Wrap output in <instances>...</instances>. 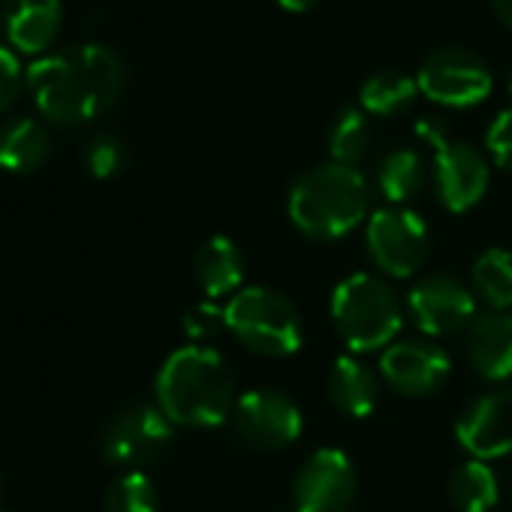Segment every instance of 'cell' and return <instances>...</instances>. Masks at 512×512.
<instances>
[{
	"instance_id": "277c9868",
	"label": "cell",
	"mask_w": 512,
	"mask_h": 512,
	"mask_svg": "<svg viewBox=\"0 0 512 512\" xmlns=\"http://www.w3.org/2000/svg\"><path fill=\"white\" fill-rule=\"evenodd\" d=\"M332 323L350 353H383L392 347L401 335L404 326V308L395 290L371 275V272H356L347 275L335 290L329 302Z\"/></svg>"
},
{
	"instance_id": "ba28073f",
	"label": "cell",
	"mask_w": 512,
	"mask_h": 512,
	"mask_svg": "<svg viewBox=\"0 0 512 512\" xmlns=\"http://www.w3.org/2000/svg\"><path fill=\"white\" fill-rule=\"evenodd\" d=\"M416 85L419 91L440 103V106H452V109H467L482 103L491 94V70L488 64L461 46H443L434 49L416 73Z\"/></svg>"
},
{
	"instance_id": "d4e9b609",
	"label": "cell",
	"mask_w": 512,
	"mask_h": 512,
	"mask_svg": "<svg viewBox=\"0 0 512 512\" xmlns=\"http://www.w3.org/2000/svg\"><path fill=\"white\" fill-rule=\"evenodd\" d=\"M106 512H160L154 482L142 470H127L106 491Z\"/></svg>"
},
{
	"instance_id": "cb8c5ba5",
	"label": "cell",
	"mask_w": 512,
	"mask_h": 512,
	"mask_svg": "<svg viewBox=\"0 0 512 512\" xmlns=\"http://www.w3.org/2000/svg\"><path fill=\"white\" fill-rule=\"evenodd\" d=\"M371 148V121L368 112L359 106H347L329 133V154L332 163H344V166H356Z\"/></svg>"
},
{
	"instance_id": "d6986e66",
	"label": "cell",
	"mask_w": 512,
	"mask_h": 512,
	"mask_svg": "<svg viewBox=\"0 0 512 512\" xmlns=\"http://www.w3.org/2000/svg\"><path fill=\"white\" fill-rule=\"evenodd\" d=\"M49 151L52 145L46 130L31 118H19L0 127V169L28 175L49 160Z\"/></svg>"
},
{
	"instance_id": "d6a6232c",
	"label": "cell",
	"mask_w": 512,
	"mask_h": 512,
	"mask_svg": "<svg viewBox=\"0 0 512 512\" xmlns=\"http://www.w3.org/2000/svg\"><path fill=\"white\" fill-rule=\"evenodd\" d=\"M0 497H4V479H0Z\"/></svg>"
},
{
	"instance_id": "5b68a950",
	"label": "cell",
	"mask_w": 512,
	"mask_h": 512,
	"mask_svg": "<svg viewBox=\"0 0 512 512\" xmlns=\"http://www.w3.org/2000/svg\"><path fill=\"white\" fill-rule=\"evenodd\" d=\"M226 326L247 350L272 359L299 353L305 341L296 305L269 287H241L226 302Z\"/></svg>"
},
{
	"instance_id": "3957f363",
	"label": "cell",
	"mask_w": 512,
	"mask_h": 512,
	"mask_svg": "<svg viewBox=\"0 0 512 512\" xmlns=\"http://www.w3.org/2000/svg\"><path fill=\"white\" fill-rule=\"evenodd\" d=\"M287 214L302 235L314 241H338L365 220L368 181L356 166L323 163L290 187Z\"/></svg>"
},
{
	"instance_id": "4316f807",
	"label": "cell",
	"mask_w": 512,
	"mask_h": 512,
	"mask_svg": "<svg viewBox=\"0 0 512 512\" xmlns=\"http://www.w3.org/2000/svg\"><path fill=\"white\" fill-rule=\"evenodd\" d=\"M85 163L97 178H112L124 166V148L112 136H100V139L91 142V148L85 154Z\"/></svg>"
},
{
	"instance_id": "4fadbf2b",
	"label": "cell",
	"mask_w": 512,
	"mask_h": 512,
	"mask_svg": "<svg viewBox=\"0 0 512 512\" xmlns=\"http://www.w3.org/2000/svg\"><path fill=\"white\" fill-rule=\"evenodd\" d=\"M452 374V359L443 347L422 338H401L380 353V377L401 395H434Z\"/></svg>"
},
{
	"instance_id": "7a4b0ae2",
	"label": "cell",
	"mask_w": 512,
	"mask_h": 512,
	"mask_svg": "<svg viewBox=\"0 0 512 512\" xmlns=\"http://www.w3.org/2000/svg\"><path fill=\"white\" fill-rule=\"evenodd\" d=\"M235 383L214 347H178L157 374V407L184 428L223 425L235 410Z\"/></svg>"
},
{
	"instance_id": "9c48e42d",
	"label": "cell",
	"mask_w": 512,
	"mask_h": 512,
	"mask_svg": "<svg viewBox=\"0 0 512 512\" xmlns=\"http://www.w3.org/2000/svg\"><path fill=\"white\" fill-rule=\"evenodd\" d=\"M175 437V422L157 404H136L121 410L100 437V452L106 461L139 470L157 461Z\"/></svg>"
},
{
	"instance_id": "603a6c76",
	"label": "cell",
	"mask_w": 512,
	"mask_h": 512,
	"mask_svg": "<svg viewBox=\"0 0 512 512\" xmlns=\"http://www.w3.org/2000/svg\"><path fill=\"white\" fill-rule=\"evenodd\" d=\"M416 94H419V85L413 76L401 70H380L371 79H365L359 91V103L371 115H398L401 109L413 103Z\"/></svg>"
},
{
	"instance_id": "e0dca14e",
	"label": "cell",
	"mask_w": 512,
	"mask_h": 512,
	"mask_svg": "<svg viewBox=\"0 0 512 512\" xmlns=\"http://www.w3.org/2000/svg\"><path fill=\"white\" fill-rule=\"evenodd\" d=\"M193 278L205 299H232L244 284V253L229 235L208 238L193 256Z\"/></svg>"
},
{
	"instance_id": "5bb4252c",
	"label": "cell",
	"mask_w": 512,
	"mask_h": 512,
	"mask_svg": "<svg viewBox=\"0 0 512 512\" xmlns=\"http://www.w3.org/2000/svg\"><path fill=\"white\" fill-rule=\"evenodd\" d=\"M455 437L476 461L503 458L512 452V389L479 395L458 419Z\"/></svg>"
},
{
	"instance_id": "8992f818",
	"label": "cell",
	"mask_w": 512,
	"mask_h": 512,
	"mask_svg": "<svg viewBox=\"0 0 512 512\" xmlns=\"http://www.w3.org/2000/svg\"><path fill=\"white\" fill-rule=\"evenodd\" d=\"M416 136L434 148V187L446 211H470L488 190V163L479 148L449 136L440 118H419Z\"/></svg>"
},
{
	"instance_id": "f546056e",
	"label": "cell",
	"mask_w": 512,
	"mask_h": 512,
	"mask_svg": "<svg viewBox=\"0 0 512 512\" xmlns=\"http://www.w3.org/2000/svg\"><path fill=\"white\" fill-rule=\"evenodd\" d=\"M278 4L290 13H308L320 4V0H278Z\"/></svg>"
},
{
	"instance_id": "7402d4cb",
	"label": "cell",
	"mask_w": 512,
	"mask_h": 512,
	"mask_svg": "<svg viewBox=\"0 0 512 512\" xmlns=\"http://www.w3.org/2000/svg\"><path fill=\"white\" fill-rule=\"evenodd\" d=\"M377 184L380 193L386 196L389 205H404L407 199H413L422 184H425V166L422 157L413 148H395L380 160L377 169Z\"/></svg>"
},
{
	"instance_id": "83f0119b",
	"label": "cell",
	"mask_w": 512,
	"mask_h": 512,
	"mask_svg": "<svg viewBox=\"0 0 512 512\" xmlns=\"http://www.w3.org/2000/svg\"><path fill=\"white\" fill-rule=\"evenodd\" d=\"M485 145H488V154L494 157V163L512 172V106L497 112V118L491 121V127L485 133Z\"/></svg>"
},
{
	"instance_id": "4dcf8cb0",
	"label": "cell",
	"mask_w": 512,
	"mask_h": 512,
	"mask_svg": "<svg viewBox=\"0 0 512 512\" xmlns=\"http://www.w3.org/2000/svg\"><path fill=\"white\" fill-rule=\"evenodd\" d=\"M491 7H494L497 19L512 28V0H491Z\"/></svg>"
},
{
	"instance_id": "2e32d148",
	"label": "cell",
	"mask_w": 512,
	"mask_h": 512,
	"mask_svg": "<svg viewBox=\"0 0 512 512\" xmlns=\"http://www.w3.org/2000/svg\"><path fill=\"white\" fill-rule=\"evenodd\" d=\"M61 22V0H7L4 31L7 40L25 55L46 52L61 34Z\"/></svg>"
},
{
	"instance_id": "8fae6325",
	"label": "cell",
	"mask_w": 512,
	"mask_h": 512,
	"mask_svg": "<svg viewBox=\"0 0 512 512\" xmlns=\"http://www.w3.org/2000/svg\"><path fill=\"white\" fill-rule=\"evenodd\" d=\"M407 311L419 332L431 338L467 332L479 317L470 287H464L452 275H428L416 281L407 293Z\"/></svg>"
},
{
	"instance_id": "9a60e30c",
	"label": "cell",
	"mask_w": 512,
	"mask_h": 512,
	"mask_svg": "<svg viewBox=\"0 0 512 512\" xmlns=\"http://www.w3.org/2000/svg\"><path fill=\"white\" fill-rule=\"evenodd\" d=\"M467 359L485 380L512 377V311H488L467 329Z\"/></svg>"
},
{
	"instance_id": "ffe728a7",
	"label": "cell",
	"mask_w": 512,
	"mask_h": 512,
	"mask_svg": "<svg viewBox=\"0 0 512 512\" xmlns=\"http://www.w3.org/2000/svg\"><path fill=\"white\" fill-rule=\"evenodd\" d=\"M449 500L458 512H491L500 500V485L488 461H464L449 479Z\"/></svg>"
},
{
	"instance_id": "30bf717a",
	"label": "cell",
	"mask_w": 512,
	"mask_h": 512,
	"mask_svg": "<svg viewBox=\"0 0 512 512\" xmlns=\"http://www.w3.org/2000/svg\"><path fill=\"white\" fill-rule=\"evenodd\" d=\"M359 479L350 455L335 446H323L299 467L293 482L296 512H347L356 500Z\"/></svg>"
},
{
	"instance_id": "52a82bcc",
	"label": "cell",
	"mask_w": 512,
	"mask_h": 512,
	"mask_svg": "<svg viewBox=\"0 0 512 512\" xmlns=\"http://www.w3.org/2000/svg\"><path fill=\"white\" fill-rule=\"evenodd\" d=\"M365 247L371 263L386 278H413L428 260L431 235L416 211L404 205H389L368 217Z\"/></svg>"
},
{
	"instance_id": "7c38bea8",
	"label": "cell",
	"mask_w": 512,
	"mask_h": 512,
	"mask_svg": "<svg viewBox=\"0 0 512 512\" xmlns=\"http://www.w3.org/2000/svg\"><path fill=\"white\" fill-rule=\"evenodd\" d=\"M232 419L241 437L256 449H284L305 431L299 404L275 389H250L238 395Z\"/></svg>"
},
{
	"instance_id": "ac0fdd59",
	"label": "cell",
	"mask_w": 512,
	"mask_h": 512,
	"mask_svg": "<svg viewBox=\"0 0 512 512\" xmlns=\"http://www.w3.org/2000/svg\"><path fill=\"white\" fill-rule=\"evenodd\" d=\"M329 398L341 413L353 419H365L377 407L380 380L356 353H344L335 359L329 371Z\"/></svg>"
},
{
	"instance_id": "f1b7e54d",
	"label": "cell",
	"mask_w": 512,
	"mask_h": 512,
	"mask_svg": "<svg viewBox=\"0 0 512 512\" xmlns=\"http://www.w3.org/2000/svg\"><path fill=\"white\" fill-rule=\"evenodd\" d=\"M22 91V70L13 52L0 49V115H4Z\"/></svg>"
},
{
	"instance_id": "484cf974",
	"label": "cell",
	"mask_w": 512,
	"mask_h": 512,
	"mask_svg": "<svg viewBox=\"0 0 512 512\" xmlns=\"http://www.w3.org/2000/svg\"><path fill=\"white\" fill-rule=\"evenodd\" d=\"M181 326H184V335L193 344L208 347L214 338H220L223 332H229V326H226V305L205 299V302H199L196 308H190L184 314V323Z\"/></svg>"
},
{
	"instance_id": "1f68e13d",
	"label": "cell",
	"mask_w": 512,
	"mask_h": 512,
	"mask_svg": "<svg viewBox=\"0 0 512 512\" xmlns=\"http://www.w3.org/2000/svg\"><path fill=\"white\" fill-rule=\"evenodd\" d=\"M506 91L512 94V64H509V70H506Z\"/></svg>"
},
{
	"instance_id": "44dd1931",
	"label": "cell",
	"mask_w": 512,
	"mask_h": 512,
	"mask_svg": "<svg viewBox=\"0 0 512 512\" xmlns=\"http://www.w3.org/2000/svg\"><path fill=\"white\" fill-rule=\"evenodd\" d=\"M473 290L491 311H512V253L488 247L473 263Z\"/></svg>"
},
{
	"instance_id": "6da1fadb",
	"label": "cell",
	"mask_w": 512,
	"mask_h": 512,
	"mask_svg": "<svg viewBox=\"0 0 512 512\" xmlns=\"http://www.w3.org/2000/svg\"><path fill=\"white\" fill-rule=\"evenodd\" d=\"M127 73L121 58L106 46H70L49 58H40L28 70V88L37 109L61 124H85L118 103Z\"/></svg>"
},
{
	"instance_id": "836d02e7",
	"label": "cell",
	"mask_w": 512,
	"mask_h": 512,
	"mask_svg": "<svg viewBox=\"0 0 512 512\" xmlns=\"http://www.w3.org/2000/svg\"><path fill=\"white\" fill-rule=\"evenodd\" d=\"M0 512H4V509H0Z\"/></svg>"
}]
</instances>
